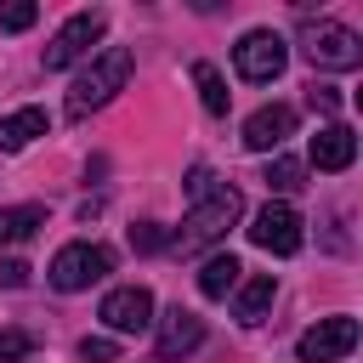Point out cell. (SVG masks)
<instances>
[{
  "label": "cell",
  "mask_w": 363,
  "mask_h": 363,
  "mask_svg": "<svg viewBox=\"0 0 363 363\" xmlns=\"http://www.w3.org/2000/svg\"><path fill=\"white\" fill-rule=\"evenodd\" d=\"M295 136V108L289 102H267V108H255L250 119H244V147L250 153H272V147H284Z\"/></svg>",
  "instance_id": "obj_10"
},
{
  "label": "cell",
  "mask_w": 363,
  "mask_h": 363,
  "mask_svg": "<svg viewBox=\"0 0 363 363\" xmlns=\"http://www.w3.org/2000/svg\"><path fill=\"white\" fill-rule=\"evenodd\" d=\"M108 34V17L102 11H74L57 34H51V45H45V68H68V62H79V57H91V45Z\"/></svg>",
  "instance_id": "obj_7"
},
{
  "label": "cell",
  "mask_w": 363,
  "mask_h": 363,
  "mask_svg": "<svg viewBox=\"0 0 363 363\" xmlns=\"http://www.w3.org/2000/svg\"><path fill=\"white\" fill-rule=\"evenodd\" d=\"M250 244H261L267 255H295V250L306 244V233H301V210L284 204V199L261 204L255 221H250Z\"/></svg>",
  "instance_id": "obj_6"
},
{
  "label": "cell",
  "mask_w": 363,
  "mask_h": 363,
  "mask_svg": "<svg viewBox=\"0 0 363 363\" xmlns=\"http://www.w3.org/2000/svg\"><path fill=\"white\" fill-rule=\"evenodd\" d=\"M352 346H357V318H323V323H312V329L295 340L301 363H335V357H346Z\"/></svg>",
  "instance_id": "obj_9"
},
{
  "label": "cell",
  "mask_w": 363,
  "mask_h": 363,
  "mask_svg": "<svg viewBox=\"0 0 363 363\" xmlns=\"http://www.w3.org/2000/svg\"><path fill=\"white\" fill-rule=\"evenodd\" d=\"M45 130H51V113L45 108H17V113L0 119V153H17V147H28Z\"/></svg>",
  "instance_id": "obj_13"
},
{
  "label": "cell",
  "mask_w": 363,
  "mask_h": 363,
  "mask_svg": "<svg viewBox=\"0 0 363 363\" xmlns=\"http://www.w3.org/2000/svg\"><path fill=\"white\" fill-rule=\"evenodd\" d=\"M79 357H85V363H119V340H108V335H85V340H79Z\"/></svg>",
  "instance_id": "obj_20"
},
{
  "label": "cell",
  "mask_w": 363,
  "mask_h": 363,
  "mask_svg": "<svg viewBox=\"0 0 363 363\" xmlns=\"http://www.w3.org/2000/svg\"><path fill=\"white\" fill-rule=\"evenodd\" d=\"M301 51H306V62L312 68H357L363 62V40L346 28V23H318V17H306L301 23Z\"/></svg>",
  "instance_id": "obj_3"
},
{
  "label": "cell",
  "mask_w": 363,
  "mask_h": 363,
  "mask_svg": "<svg viewBox=\"0 0 363 363\" xmlns=\"http://www.w3.org/2000/svg\"><path fill=\"white\" fill-rule=\"evenodd\" d=\"M34 17H40V6H34V0H11V6H0V28H6V34L34 28Z\"/></svg>",
  "instance_id": "obj_19"
},
{
  "label": "cell",
  "mask_w": 363,
  "mask_h": 363,
  "mask_svg": "<svg viewBox=\"0 0 363 363\" xmlns=\"http://www.w3.org/2000/svg\"><path fill=\"white\" fill-rule=\"evenodd\" d=\"M272 295H278L272 272H255L250 284H238V301H233L238 323H261V318H267V306H272Z\"/></svg>",
  "instance_id": "obj_15"
},
{
  "label": "cell",
  "mask_w": 363,
  "mask_h": 363,
  "mask_svg": "<svg viewBox=\"0 0 363 363\" xmlns=\"http://www.w3.org/2000/svg\"><path fill=\"white\" fill-rule=\"evenodd\" d=\"M306 102H312V113H340V91L335 85H312Z\"/></svg>",
  "instance_id": "obj_23"
},
{
  "label": "cell",
  "mask_w": 363,
  "mask_h": 363,
  "mask_svg": "<svg viewBox=\"0 0 363 363\" xmlns=\"http://www.w3.org/2000/svg\"><path fill=\"white\" fill-rule=\"evenodd\" d=\"M238 278H244V267H238V255H210L204 267H199V295L204 301H227L233 289H238Z\"/></svg>",
  "instance_id": "obj_14"
},
{
  "label": "cell",
  "mask_w": 363,
  "mask_h": 363,
  "mask_svg": "<svg viewBox=\"0 0 363 363\" xmlns=\"http://www.w3.org/2000/svg\"><path fill=\"white\" fill-rule=\"evenodd\" d=\"M284 62H289V45H284V34H272V28H250V34L233 45V68H238V79H250V85H272V79L284 74Z\"/></svg>",
  "instance_id": "obj_5"
},
{
  "label": "cell",
  "mask_w": 363,
  "mask_h": 363,
  "mask_svg": "<svg viewBox=\"0 0 363 363\" xmlns=\"http://www.w3.org/2000/svg\"><path fill=\"white\" fill-rule=\"evenodd\" d=\"M40 227H45V210H40V204H11V210H0V250L28 244Z\"/></svg>",
  "instance_id": "obj_16"
},
{
  "label": "cell",
  "mask_w": 363,
  "mask_h": 363,
  "mask_svg": "<svg viewBox=\"0 0 363 363\" xmlns=\"http://www.w3.org/2000/svg\"><path fill=\"white\" fill-rule=\"evenodd\" d=\"M238 216H244V193L221 182V187H210V193H204V199L193 204V216H187V221L176 227V238H170V244H176L182 255H193V250L216 244V238H221V233H227V227H233Z\"/></svg>",
  "instance_id": "obj_2"
},
{
  "label": "cell",
  "mask_w": 363,
  "mask_h": 363,
  "mask_svg": "<svg viewBox=\"0 0 363 363\" xmlns=\"http://www.w3.org/2000/svg\"><path fill=\"white\" fill-rule=\"evenodd\" d=\"M261 182H267L272 193H295V187H306V164H301V159H284V153H278V159L267 164V176H261Z\"/></svg>",
  "instance_id": "obj_18"
},
{
  "label": "cell",
  "mask_w": 363,
  "mask_h": 363,
  "mask_svg": "<svg viewBox=\"0 0 363 363\" xmlns=\"http://www.w3.org/2000/svg\"><path fill=\"white\" fill-rule=\"evenodd\" d=\"M108 272H113V250H108V244H62V250L51 255V267H45L51 289H62V295L91 289V284L108 278Z\"/></svg>",
  "instance_id": "obj_4"
},
{
  "label": "cell",
  "mask_w": 363,
  "mask_h": 363,
  "mask_svg": "<svg viewBox=\"0 0 363 363\" xmlns=\"http://www.w3.org/2000/svg\"><path fill=\"white\" fill-rule=\"evenodd\" d=\"M170 244V233L159 227V221H142V227H130V250H164Z\"/></svg>",
  "instance_id": "obj_22"
},
{
  "label": "cell",
  "mask_w": 363,
  "mask_h": 363,
  "mask_svg": "<svg viewBox=\"0 0 363 363\" xmlns=\"http://www.w3.org/2000/svg\"><path fill=\"white\" fill-rule=\"evenodd\" d=\"M130 68H136L130 45H108V51H96V57H91V68H85V74L68 85V119H85V113L108 108V102L125 91Z\"/></svg>",
  "instance_id": "obj_1"
},
{
  "label": "cell",
  "mask_w": 363,
  "mask_h": 363,
  "mask_svg": "<svg viewBox=\"0 0 363 363\" xmlns=\"http://www.w3.org/2000/svg\"><path fill=\"white\" fill-rule=\"evenodd\" d=\"M102 323L113 335H142L153 329V295L142 284H125V289H108L102 295Z\"/></svg>",
  "instance_id": "obj_8"
},
{
  "label": "cell",
  "mask_w": 363,
  "mask_h": 363,
  "mask_svg": "<svg viewBox=\"0 0 363 363\" xmlns=\"http://www.w3.org/2000/svg\"><path fill=\"white\" fill-rule=\"evenodd\" d=\"M34 352V335L28 329H0V363H17Z\"/></svg>",
  "instance_id": "obj_21"
},
{
  "label": "cell",
  "mask_w": 363,
  "mask_h": 363,
  "mask_svg": "<svg viewBox=\"0 0 363 363\" xmlns=\"http://www.w3.org/2000/svg\"><path fill=\"white\" fill-rule=\"evenodd\" d=\"M352 159H357L352 125H323V130L312 136V164H318V170H346Z\"/></svg>",
  "instance_id": "obj_12"
},
{
  "label": "cell",
  "mask_w": 363,
  "mask_h": 363,
  "mask_svg": "<svg viewBox=\"0 0 363 363\" xmlns=\"http://www.w3.org/2000/svg\"><path fill=\"white\" fill-rule=\"evenodd\" d=\"M210 187H216V176H210L204 164H199V170H187V193H193V204H199V199H204Z\"/></svg>",
  "instance_id": "obj_25"
},
{
  "label": "cell",
  "mask_w": 363,
  "mask_h": 363,
  "mask_svg": "<svg viewBox=\"0 0 363 363\" xmlns=\"http://www.w3.org/2000/svg\"><path fill=\"white\" fill-rule=\"evenodd\" d=\"M28 272H34L28 261H0V284H6V289H23V284H28Z\"/></svg>",
  "instance_id": "obj_24"
},
{
  "label": "cell",
  "mask_w": 363,
  "mask_h": 363,
  "mask_svg": "<svg viewBox=\"0 0 363 363\" xmlns=\"http://www.w3.org/2000/svg\"><path fill=\"white\" fill-rule=\"evenodd\" d=\"M193 85H199L204 108H210V113L221 119V113H227V96H233V91H227V79L216 74V62H193Z\"/></svg>",
  "instance_id": "obj_17"
},
{
  "label": "cell",
  "mask_w": 363,
  "mask_h": 363,
  "mask_svg": "<svg viewBox=\"0 0 363 363\" xmlns=\"http://www.w3.org/2000/svg\"><path fill=\"white\" fill-rule=\"evenodd\" d=\"M204 340V318L199 312H187V306H170L164 318H159V363H176V357H187L193 346Z\"/></svg>",
  "instance_id": "obj_11"
}]
</instances>
